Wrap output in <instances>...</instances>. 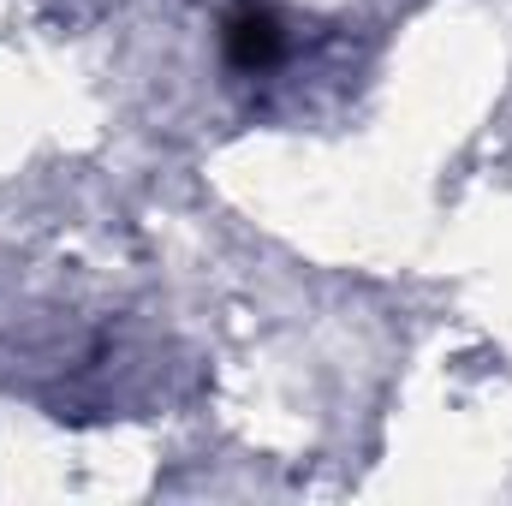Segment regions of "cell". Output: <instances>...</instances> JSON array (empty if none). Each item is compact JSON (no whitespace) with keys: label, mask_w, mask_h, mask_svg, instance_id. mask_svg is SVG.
Segmentation results:
<instances>
[{"label":"cell","mask_w":512,"mask_h":506,"mask_svg":"<svg viewBox=\"0 0 512 506\" xmlns=\"http://www.w3.org/2000/svg\"><path fill=\"white\" fill-rule=\"evenodd\" d=\"M227 60L239 72H262V66L280 60V24H274L268 6H239L233 12V24H227Z\"/></svg>","instance_id":"1"}]
</instances>
